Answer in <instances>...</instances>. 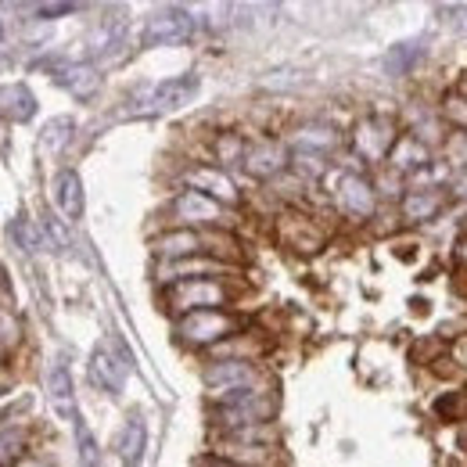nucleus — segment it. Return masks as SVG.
I'll list each match as a JSON object with an SVG mask.
<instances>
[{
	"label": "nucleus",
	"instance_id": "nucleus-1",
	"mask_svg": "<svg viewBox=\"0 0 467 467\" xmlns=\"http://www.w3.org/2000/svg\"><path fill=\"white\" fill-rule=\"evenodd\" d=\"M202 79L198 72H180L170 79H159V83H140L137 90H130L122 98V119H155V116H170L176 109H183L187 101H194Z\"/></svg>",
	"mask_w": 467,
	"mask_h": 467
},
{
	"label": "nucleus",
	"instance_id": "nucleus-2",
	"mask_svg": "<svg viewBox=\"0 0 467 467\" xmlns=\"http://www.w3.org/2000/svg\"><path fill=\"white\" fill-rule=\"evenodd\" d=\"M237 298H241L237 277H194V281H180L159 292L162 309L173 320L198 313V309H234Z\"/></svg>",
	"mask_w": 467,
	"mask_h": 467
},
{
	"label": "nucleus",
	"instance_id": "nucleus-3",
	"mask_svg": "<svg viewBox=\"0 0 467 467\" xmlns=\"http://www.w3.org/2000/svg\"><path fill=\"white\" fill-rule=\"evenodd\" d=\"M324 183H327V198H331L335 213H338L346 223L363 227V223H370V220L378 216L381 194H378V183H374L370 173H363V170H338V166H335Z\"/></svg>",
	"mask_w": 467,
	"mask_h": 467
},
{
	"label": "nucleus",
	"instance_id": "nucleus-4",
	"mask_svg": "<svg viewBox=\"0 0 467 467\" xmlns=\"http://www.w3.org/2000/svg\"><path fill=\"white\" fill-rule=\"evenodd\" d=\"M202 385L209 392V403L248 396V392H274L270 370L252 359H209L202 367Z\"/></svg>",
	"mask_w": 467,
	"mask_h": 467
},
{
	"label": "nucleus",
	"instance_id": "nucleus-5",
	"mask_svg": "<svg viewBox=\"0 0 467 467\" xmlns=\"http://www.w3.org/2000/svg\"><path fill=\"white\" fill-rule=\"evenodd\" d=\"M159 220H162V227H180V231H234L237 227L234 209L198 194V191H187V187H180L162 205Z\"/></svg>",
	"mask_w": 467,
	"mask_h": 467
},
{
	"label": "nucleus",
	"instance_id": "nucleus-6",
	"mask_svg": "<svg viewBox=\"0 0 467 467\" xmlns=\"http://www.w3.org/2000/svg\"><path fill=\"white\" fill-rule=\"evenodd\" d=\"M241 331H244V317L237 309H198V313L173 320L176 346L191 352H213Z\"/></svg>",
	"mask_w": 467,
	"mask_h": 467
},
{
	"label": "nucleus",
	"instance_id": "nucleus-7",
	"mask_svg": "<svg viewBox=\"0 0 467 467\" xmlns=\"http://www.w3.org/2000/svg\"><path fill=\"white\" fill-rule=\"evenodd\" d=\"M281 400L277 392H248V396H234V400H220L209 403V428L213 435H234L244 428H263L277 420Z\"/></svg>",
	"mask_w": 467,
	"mask_h": 467
},
{
	"label": "nucleus",
	"instance_id": "nucleus-8",
	"mask_svg": "<svg viewBox=\"0 0 467 467\" xmlns=\"http://www.w3.org/2000/svg\"><path fill=\"white\" fill-rule=\"evenodd\" d=\"M400 133H403V122L400 119H392L389 112H367V116H359L352 122L349 148L367 170H378V166L389 162Z\"/></svg>",
	"mask_w": 467,
	"mask_h": 467
},
{
	"label": "nucleus",
	"instance_id": "nucleus-9",
	"mask_svg": "<svg viewBox=\"0 0 467 467\" xmlns=\"http://www.w3.org/2000/svg\"><path fill=\"white\" fill-rule=\"evenodd\" d=\"M198 36V18L191 7L180 4H162L148 15L144 22V47H176V44H191Z\"/></svg>",
	"mask_w": 467,
	"mask_h": 467
},
{
	"label": "nucleus",
	"instance_id": "nucleus-10",
	"mask_svg": "<svg viewBox=\"0 0 467 467\" xmlns=\"http://www.w3.org/2000/svg\"><path fill=\"white\" fill-rule=\"evenodd\" d=\"M176 180H180V187L198 191V194H205V198L227 205V209H234V213L241 209V191H237L234 176L227 173V170H220L216 162H187Z\"/></svg>",
	"mask_w": 467,
	"mask_h": 467
},
{
	"label": "nucleus",
	"instance_id": "nucleus-11",
	"mask_svg": "<svg viewBox=\"0 0 467 467\" xmlns=\"http://www.w3.org/2000/svg\"><path fill=\"white\" fill-rule=\"evenodd\" d=\"M241 170L259 180V183H274L292 170V148L277 137H252L248 148H244V162Z\"/></svg>",
	"mask_w": 467,
	"mask_h": 467
},
{
	"label": "nucleus",
	"instance_id": "nucleus-12",
	"mask_svg": "<svg viewBox=\"0 0 467 467\" xmlns=\"http://www.w3.org/2000/svg\"><path fill=\"white\" fill-rule=\"evenodd\" d=\"M453 205V194L446 183H428V187H407L400 198V223L403 227H428L435 223L446 209Z\"/></svg>",
	"mask_w": 467,
	"mask_h": 467
},
{
	"label": "nucleus",
	"instance_id": "nucleus-13",
	"mask_svg": "<svg viewBox=\"0 0 467 467\" xmlns=\"http://www.w3.org/2000/svg\"><path fill=\"white\" fill-rule=\"evenodd\" d=\"M130 370H133V359H130V352L122 349L119 338H109V342H101L98 349L90 352V381L109 396H119L126 389Z\"/></svg>",
	"mask_w": 467,
	"mask_h": 467
},
{
	"label": "nucleus",
	"instance_id": "nucleus-14",
	"mask_svg": "<svg viewBox=\"0 0 467 467\" xmlns=\"http://www.w3.org/2000/svg\"><path fill=\"white\" fill-rule=\"evenodd\" d=\"M51 79L58 83L65 94H72L76 101H90L101 90V68L87 58H55L47 61Z\"/></svg>",
	"mask_w": 467,
	"mask_h": 467
},
{
	"label": "nucleus",
	"instance_id": "nucleus-15",
	"mask_svg": "<svg viewBox=\"0 0 467 467\" xmlns=\"http://www.w3.org/2000/svg\"><path fill=\"white\" fill-rule=\"evenodd\" d=\"M237 266L216 259V255H194V259H180V263H155V285L170 288L180 281H194V277H234Z\"/></svg>",
	"mask_w": 467,
	"mask_h": 467
},
{
	"label": "nucleus",
	"instance_id": "nucleus-16",
	"mask_svg": "<svg viewBox=\"0 0 467 467\" xmlns=\"http://www.w3.org/2000/svg\"><path fill=\"white\" fill-rule=\"evenodd\" d=\"M277 241L288 248V252H298V255H313L327 244V231L306 216V213H285L277 220Z\"/></svg>",
	"mask_w": 467,
	"mask_h": 467
},
{
	"label": "nucleus",
	"instance_id": "nucleus-17",
	"mask_svg": "<svg viewBox=\"0 0 467 467\" xmlns=\"http://www.w3.org/2000/svg\"><path fill=\"white\" fill-rule=\"evenodd\" d=\"M431 166H435V151L420 137H413L410 130L400 133V140H396V148H392V155L385 162V170H392V173L403 176V180H417L420 173H428Z\"/></svg>",
	"mask_w": 467,
	"mask_h": 467
},
{
	"label": "nucleus",
	"instance_id": "nucleus-18",
	"mask_svg": "<svg viewBox=\"0 0 467 467\" xmlns=\"http://www.w3.org/2000/svg\"><path fill=\"white\" fill-rule=\"evenodd\" d=\"M288 144H292V151L327 159L331 151H338V144H342V130L331 126V122H324V119H306V122H298V126L292 130Z\"/></svg>",
	"mask_w": 467,
	"mask_h": 467
},
{
	"label": "nucleus",
	"instance_id": "nucleus-19",
	"mask_svg": "<svg viewBox=\"0 0 467 467\" xmlns=\"http://www.w3.org/2000/svg\"><path fill=\"white\" fill-rule=\"evenodd\" d=\"M51 194H55V205H58L61 220H79L83 209H87V198H83V180L76 170H61L51 183Z\"/></svg>",
	"mask_w": 467,
	"mask_h": 467
},
{
	"label": "nucleus",
	"instance_id": "nucleus-20",
	"mask_svg": "<svg viewBox=\"0 0 467 467\" xmlns=\"http://www.w3.org/2000/svg\"><path fill=\"white\" fill-rule=\"evenodd\" d=\"M116 450H119L122 467H140L144 453H148V424H144L140 413H130V417H126V424H122V431H119Z\"/></svg>",
	"mask_w": 467,
	"mask_h": 467
},
{
	"label": "nucleus",
	"instance_id": "nucleus-21",
	"mask_svg": "<svg viewBox=\"0 0 467 467\" xmlns=\"http://www.w3.org/2000/svg\"><path fill=\"white\" fill-rule=\"evenodd\" d=\"M0 112L11 122H29L36 116V94L26 83H4L0 87Z\"/></svg>",
	"mask_w": 467,
	"mask_h": 467
},
{
	"label": "nucleus",
	"instance_id": "nucleus-22",
	"mask_svg": "<svg viewBox=\"0 0 467 467\" xmlns=\"http://www.w3.org/2000/svg\"><path fill=\"white\" fill-rule=\"evenodd\" d=\"M47 396H51V403L58 410L61 417H76L79 410H76V389H72V370H68V363H55L51 367V374H47Z\"/></svg>",
	"mask_w": 467,
	"mask_h": 467
},
{
	"label": "nucleus",
	"instance_id": "nucleus-23",
	"mask_svg": "<svg viewBox=\"0 0 467 467\" xmlns=\"http://www.w3.org/2000/svg\"><path fill=\"white\" fill-rule=\"evenodd\" d=\"M209 148H213V159H209V162H216L220 170H231V166L241 170V162H244V148H248V137H244V133H237V130H220V133H213Z\"/></svg>",
	"mask_w": 467,
	"mask_h": 467
},
{
	"label": "nucleus",
	"instance_id": "nucleus-24",
	"mask_svg": "<svg viewBox=\"0 0 467 467\" xmlns=\"http://www.w3.org/2000/svg\"><path fill=\"white\" fill-rule=\"evenodd\" d=\"M424 47H428V40H420V36L392 44V47H389V55H385V72H389L392 79L410 76V72L417 68V61L424 58Z\"/></svg>",
	"mask_w": 467,
	"mask_h": 467
},
{
	"label": "nucleus",
	"instance_id": "nucleus-25",
	"mask_svg": "<svg viewBox=\"0 0 467 467\" xmlns=\"http://www.w3.org/2000/svg\"><path fill=\"white\" fill-rule=\"evenodd\" d=\"M266 349H270V346H266L259 335L241 331V335H234L223 346H216V349L209 352V359H252V363H263Z\"/></svg>",
	"mask_w": 467,
	"mask_h": 467
},
{
	"label": "nucleus",
	"instance_id": "nucleus-26",
	"mask_svg": "<svg viewBox=\"0 0 467 467\" xmlns=\"http://www.w3.org/2000/svg\"><path fill=\"white\" fill-rule=\"evenodd\" d=\"M435 116L450 133H467V94L461 87H450L435 101Z\"/></svg>",
	"mask_w": 467,
	"mask_h": 467
},
{
	"label": "nucleus",
	"instance_id": "nucleus-27",
	"mask_svg": "<svg viewBox=\"0 0 467 467\" xmlns=\"http://www.w3.org/2000/svg\"><path fill=\"white\" fill-rule=\"evenodd\" d=\"M72 435H76V457L79 467H101V446H98V435L90 431V424L83 420V413L72 417Z\"/></svg>",
	"mask_w": 467,
	"mask_h": 467
},
{
	"label": "nucleus",
	"instance_id": "nucleus-28",
	"mask_svg": "<svg viewBox=\"0 0 467 467\" xmlns=\"http://www.w3.org/2000/svg\"><path fill=\"white\" fill-rule=\"evenodd\" d=\"M29 457V428L0 431V467H18Z\"/></svg>",
	"mask_w": 467,
	"mask_h": 467
},
{
	"label": "nucleus",
	"instance_id": "nucleus-29",
	"mask_svg": "<svg viewBox=\"0 0 467 467\" xmlns=\"http://www.w3.org/2000/svg\"><path fill=\"white\" fill-rule=\"evenodd\" d=\"M7 237H11L26 255H36L40 244H44V227H40L36 220H29V216H15V220L7 223Z\"/></svg>",
	"mask_w": 467,
	"mask_h": 467
},
{
	"label": "nucleus",
	"instance_id": "nucleus-30",
	"mask_svg": "<svg viewBox=\"0 0 467 467\" xmlns=\"http://www.w3.org/2000/svg\"><path fill=\"white\" fill-rule=\"evenodd\" d=\"M72 133H76V119L58 116L44 126L40 140H44V148H51V151H65V148L72 144Z\"/></svg>",
	"mask_w": 467,
	"mask_h": 467
},
{
	"label": "nucleus",
	"instance_id": "nucleus-31",
	"mask_svg": "<svg viewBox=\"0 0 467 467\" xmlns=\"http://www.w3.org/2000/svg\"><path fill=\"white\" fill-rule=\"evenodd\" d=\"M40 227H44V234L51 237V244H55L58 252H68V248H72V234H68V220H61L58 213L44 209V213H40Z\"/></svg>",
	"mask_w": 467,
	"mask_h": 467
},
{
	"label": "nucleus",
	"instance_id": "nucleus-32",
	"mask_svg": "<svg viewBox=\"0 0 467 467\" xmlns=\"http://www.w3.org/2000/svg\"><path fill=\"white\" fill-rule=\"evenodd\" d=\"M442 159L450 166V173H464L467 170V133H450L442 144Z\"/></svg>",
	"mask_w": 467,
	"mask_h": 467
},
{
	"label": "nucleus",
	"instance_id": "nucleus-33",
	"mask_svg": "<svg viewBox=\"0 0 467 467\" xmlns=\"http://www.w3.org/2000/svg\"><path fill=\"white\" fill-rule=\"evenodd\" d=\"M26 11H33V15L44 18V22H55V18H65V15H76L79 4H29Z\"/></svg>",
	"mask_w": 467,
	"mask_h": 467
},
{
	"label": "nucleus",
	"instance_id": "nucleus-34",
	"mask_svg": "<svg viewBox=\"0 0 467 467\" xmlns=\"http://www.w3.org/2000/svg\"><path fill=\"white\" fill-rule=\"evenodd\" d=\"M446 356L453 359L457 374H464V378H467V331H464V335H453V338H450V346H446Z\"/></svg>",
	"mask_w": 467,
	"mask_h": 467
},
{
	"label": "nucleus",
	"instance_id": "nucleus-35",
	"mask_svg": "<svg viewBox=\"0 0 467 467\" xmlns=\"http://www.w3.org/2000/svg\"><path fill=\"white\" fill-rule=\"evenodd\" d=\"M194 467H237V464L223 461V457H216V453H205V457H198V461H194Z\"/></svg>",
	"mask_w": 467,
	"mask_h": 467
},
{
	"label": "nucleus",
	"instance_id": "nucleus-36",
	"mask_svg": "<svg viewBox=\"0 0 467 467\" xmlns=\"http://www.w3.org/2000/svg\"><path fill=\"white\" fill-rule=\"evenodd\" d=\"M0 295H11V285H7V277H4V266H0Z\"/></svg>",
	"mask_w": 467,
	"mask_h": 467
},
{
	"label": "nucleus",
	"instance_id": "nucleus-37",
	"mask_svg": "<svg viewBox=\"0 0 467 467\" xmlns=\"http://www.w3.org/2000/svg\"><path fill=\"white\" fill-rule=\"evenodd\" d=\"M4 36H7V26H4V18H0V40H4Z\"/></svg>",
	"mask_w": 467,
	"mask_h": 467
},
{
	"label": "nucleus",
	"instance_id": "nucleus-38",
	"mask_svg": "<svg viewBox=\"0 0 467 467\" xmlns=\"http://www.w3.org/2000/svg\"><path fill=\"white\" fill-rule=\"evenodd\" d=\"M457 87H461V90H464V94H467V79H461V83H457Z\"/></svg>",
	"mask_w": 467,
	"mask_h": 467
},
{
	"label": "nucleus",
	"instance_id": "nucleus-39",
	"mask_svg": "<svg viewBox=\"0 0 467 467\" xmlns=\"http://www.w3.org/2000/svg\"><path fill=\"white\" fill-rule=\"evenodd\" d=\"M4 392H7V385H4V381H0V396H4Z\"/></svg>",
	"mask_w": 467,
	"mask_h": 467
},
{
	"label": "nucleus",
	"instance_id": "nucleus-40",
	"mask_svg": "<svg viewBox=\"0 0 467 467\" xmlns=\"http://www.w3.org/2000/svg\"><path fill=\"white\" fill-rule=\"evenodd\" d=\"M464 234H467V220H464Z\"/></svg>",
	"mask_w": 467,
	"mask_h": 467
},
{
	"label": "nucleus",
	"instance_id": "nucleus-41",
	"mask_svg": "<svg viewBox=\"0 0 467 467\" xmlns=\"http://www.w3.org/2000/svg\"><path fill=\"white\" fill-rule=\"evenodd\" d=\"M464 392H467V381H464Z\"/></svg>",
	"mask_w": 467,
	"mask_h": 467
}]
</instances>
